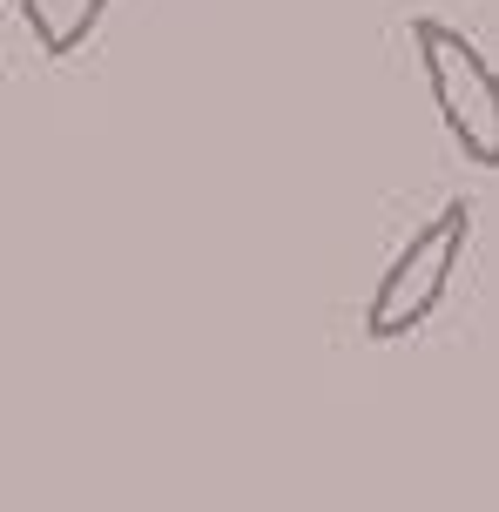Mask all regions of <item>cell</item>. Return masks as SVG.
Wrapping results in <instances>:
<instances>
[{"instance_id": "6da1fadb", "label": "cell", "mask_w": 499, "mask_h": 512, "mask_svg": "<svg viewBox=\"0 0 499 512\" xmlns=\"http://www.w3.org/2000/svg\"><path fill=\"white\" fill-rule=\"evenodd\" d=\"M466 243H473V209L446 203L405 250L392 256V270L378 277V290H371V304H365V337L392 344V337L419 331L425 317L439 310V297H446V283H452V270H459Z\"/></svg>"}, {"instance_id": "3957f363", "label": "cell", "mask_w": 499, "mask_h": 512, "mask_svg": "<svg viewBox=\"0 0 499 512\" xmlns=\"http://www.w3.org/2000/svg\"><path fill=\"white\" fill-rule=\"evenodd\" d=\"M108 0H21V21L34 27V41H41V54H75L95 27H102Z\"/></svg>"}, {"instance_id": "7a4b0ae2", "label": "cell", "mask_w": 499, "mask_h": 512, "mask_svg": "<svg viewBox=\"0 0 499 512\" xmlns=\"http://www.w3.org/2000/svg\"><path fill=\"white\" fill-rule=\"evenodd\" d=\"M412 48H419L425 88H432V108H439L446 135L466 149V162L493 169L499 162V95H493L486 54L446 21H419L412 27Z\"/></svg>"}]
</instances>
